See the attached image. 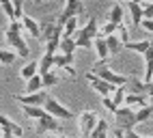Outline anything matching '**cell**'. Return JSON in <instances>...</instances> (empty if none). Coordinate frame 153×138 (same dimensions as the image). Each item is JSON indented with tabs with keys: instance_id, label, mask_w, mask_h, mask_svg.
Wrapping results in <instances>:
<instances>
[{
	"instance_id": "cell-9",
	"label": "cell",
	"mask_w": 153,
	"mask_h": 138,
	"mask_svg": "<svg viewBox=\"0 0 153 138\" xmlns=\"http://www.w3.org/2000/svg\"><path fill=\"white\" fill-rule=\"evenodd\" d=\"M52 39H63V26H58L56 22L48 19L41 26V41L48 43V41H52Z\"/></svg>"
},
{
	"instance_id": "cell-30",
	"label": "cell",
	"mask_w": 153,
	"mask_h": 138,
	"mask_svg": "<svg viewBox=\"0 0 153 138\" xmlns=\"http://www.w3.org/2000/svg\"><path fill=\"white\" fill-rule=\"evenodd\" d=\"M15 61V52L13 50H4L0 47V65H11Z\"/></svg>"
},
{
	"instance_id": "cell-35",
	"label": "cell",
	"mask_w": 153,
	"mask_h": 138,
	"mask_svg": "<svg viewBox=\"0 0 153 138\" xmlns=\"http://www.w3.org/2000/svg\"><path fill=\"white\" fill-rule=\"evenodd\" d=\"M101 104H104V108H106L108 112L117 114V110H119V108L114 106V102H112V97H101Z\"/></svg>"
},
{
	"instance_id": "cell-20",
	"label": "cell",
	"mask_w": 153,
	"mask_h": 138,
	"mask_svg": "<svg viewBox=\"0 0 153 138\" xmlns=\"http://www.w3.org/2000/svg\"><path fill=\"white\" fill-rule=\"evenodd\" d=\"M106 43H108V52H110V56H117L121 50H123V41L119 39V35H110V37H106Z\"/></svg>"
},
{
	"instance_id": "cell-26",
	"label": "cell",
	"mask_w": 153,
	"mask_h": 138,
	"mask_svg": "<svg viewBox=\"0 0 153 138\" xmlns=\"http://www.w3.org/2000/svg\"><path fill=\"white\" fill-rule=\"evenodd\" d=\"M125 97H127V86H119L114 95H112V102H114L117 108H121V106H125Z\"/></svg>"
},
{
	"instance_id": "cell-1",
	"label": "cell",
	"mask_w": 153,
	"mask_h": 138,
	"mask_svg": "<svg viewBox=\"0 0 153 138\" xmlns=\"http://www.w3.org/2000/svg\"><path fill=\"white\" fill-rule=\"evenodd\" d=\"M4 41H7V45L11 47L17 56L26 58L30 54L28 43L24 41V26H22V22H9L7 30H4Z\"/></svg>"
},
{
	"instance_id": "cell-29",
	"label": "cell",
	"mask_w": 153,
	"mask_h": 138,
	"mask_svg": "<svg viewBox=\"0 0 153 138\" xmlns=\"http://www.w3.org/2000/svg\"><path fill=\"white\" fill-rule=\"evenodd\" d=\"M0 7H2L4 15L9 17V22H15V11H13V2L11 0H0Z\"/></svg>"
},
{
	"instance_id": "cell-19",
	"label": "cell",
	"mask_w": 153,
	"mask_h": 138,
	"mask_svg": "<svg viewBox=\"0 0 153 138\" xmlns=\"http://www.w3.org/2000/svg\"><path fill=\"white\" fill-rule=\"evenodd\" d=\"M50 71H54V56L43 52V56L39 58V76H45Z\"/></svg>"
},
{
	"instance_id": "cell-21",
	"label": "cell",
	"mask_w": 153,
	"mask_h": 138,
	"mask_svg": "<svg viewBox=\"0 0 153 138\" xmlns=\"http://www.w3.org/2000/svg\"><path fill=\"white\" fill-rule=\"evenodd\" d=\"M39 91H43V78L37 73L35 78H30L26 82V95H33V93H39Z\"/></svg>"
},
{
	"instance_id": "cell-28",
	"label": "cell",
	"mask_w": 153,
	"mask_h": 138,
	"mask_svg": "<svg viewBox=\"0 0 153 138\" xmlns=\"http://www.w3.org/2000/svg\"><path fill=\"white\" fill-rule=\"evenodd\" d=\"M69 65H74V56H65V54H56L54 56V67L58 69H65Z\"/></svg>"
},
{
	"instance_id": "cell-4",
	"label": "cell",
	"mask_w": 153,
	"mask_h": 138,
	"mask_svg": "<svg viewBox=\"0 0 153 138\" xmlns=\"http://www.w3.org/2000/svg\"><path fill=\"white\" fill-rule=\"evenodd\" d=\"M86 82H88L91 88H93V91H97L101 97H112V95H114V91L119 88V86H112V84L104 82V80H101L97 73H93V71H88V73H86Z\"/></svg>"
},
{
	"instance_id": "cell-40",
	"label": "cell",
	"mask_w": 153,
	"mask_h": 138,
	"mask_svg": "<svg viewBox=\"0 0 153 138\" xmlns=\"http://www.w3.org/2000/svg\"><path fill=\"white\" fill-rule=\"evenodd\" d=\"M2 136H4V134H2V127H0V138H2Z\"/></svg>"
},
{
	"instance_id": "cell-27",
	"label": "cell",
	"mask_w": 153,
	"mask_h": 138,
	"mask_svg": "<svg viewBox=\"0 0 153 138\" xmlns=\"http://www.w3.org/2000/svg\"><path fill=\"white\" fill-rule=\"evenodd\" d=\"M117 30H119V26H117V24H112V22H108V19H106V22L99 26V35H97V37H104V39H106V37H110V35H114Z\"/></svg>"
},
{
	"instance_id": "cell-6",
	"label": "cell",
	"mask_w": 153,
	"mask_h": 138,
	"mask_svg": "<svg viewBox=\"0 0 153 138\" xmlns=\"http://www.w3.org/2000/svg\"><path fill=\"white\" fill-rule=\"evenodd\" d=\"M0 127H2L4 138H22L24 136V127L17 125L15 121H11L7 114H0Z\"/></svg>"
},
{
	"instance_id": "cell-32",
	"label": "cell",
	"mask_w": 153,
	"mask_h": 138,
	"mask_svg": "<svg viewBox=\"0 0 153 138\" xmlns=\"http://www.w3.org/2000/svg\"><path fill=\"white\" fill-rule=\"evenodd\" d=\"M101 134H108V121H106V119H99V123H97V127L93 130L91 138H99Z\"/></svg>"
},
{
	"instance_id": "cell-41",
	"label": "cell",
	"mask_w": 153,
	"mask_h": 138,
	"mask_svg": "<svg viewBox=\"0 0 153 138\" xmlns=\"http://www.w3.org/2000/svg\"><path fill=\"white\" fill-rule=\"evenodd\" d=\"M58 138H67V136H65V134H60V136H58Z\"/></svg>"
},
{
	"instance_id": "cell-11",
	"label": "cell",
	"mask_w": 153,
	"mask_h": 138,
	"mask_svg": "<svg viewBox=\"0 0 153 138\" xmlns=\"http://www.w3.org/2000/svg\"><path fill=\"white\" fill-rule=\"evenodd\" d=\"M97 35H99V22H97V17H88L86 26L78 30V37L91 39V41H95V37H97Z\"/></svg>"
},
{
	"instance_id": "cell-33",
	"label": "cell",
	"mask_w": 153,
	"mask_h": 138,
	"mask_svg": "<svg viewBox=\"0 0 153 138\" xmlns=\"http://www.w3.org/2000/svg\"><path fill=\"white\" fill-rule=\"evenodd\" d=\"M58 47H60V39H52V41H48V43H45V54H50V56H56Z\"/></svg>"
},
{
	"instance_id": "cell-18",
	"label": "cell",
	"mask_w": 153,
	"mask_h": 138,
	"mask_svg": "<svg viewBox=\"0 0 153 138\" xmlns=\"http://www.w3.org/2000/svg\"><path fill=\"white\" fill-rule=\"evenodd\" d=\"M39 73V61H30V63H26L22 69H19V78L22 80H30V78H35Z\"/></svg>"
},
{
	"instance_id": "cell-31",
	"label": "cell",
	"mask_w": 153,
	"mask_h": 138,
	"mask_svg": "<svg viewBox=\"0 0 153 138\" xmlns=\"http://www.w3.org/2000/svg\"><path fill=\"white\" fill-rule=\"evenodd\" d=\"M43 78V88H48V86H54V84H58V73L56 71H50V73H45V76H41Z\"/></svg>"
},
{
	"instance_id": "cell-16",
	"label": "cell",
	"mask_w": 153,
	"mask_h": 138,
	"mask_svg": "<svg viewBox=\"0 0 153 138\" xmlns=\"http://www.w3.org/2000/svg\"><path fill=\"white\" fill-rule=\"evenodd\" d=\"M93 50H95V54H97V61L108 63L110 52H108V43H106V39H104V37H95V41H93Z\"/></svg>"
},
{
	"instance_id": "cell-24",
	"label": "cell",
	"mask_w": 153,
	"mask_h": 138,
	"mask_svg": "<svg viewBox=\"0 0 153 138\" xmlns=\"http://www.w3.org/2000/svg\"><path fill=\"white\" fill-rule=\"evenodd\" d=\"M76 52V39H60V47H58V54H65V56H74Z\"/></svg>"
},
{
	"instance_id": "cell-13",
	"label": "cell",
	"mask_w": 153,
	"mask_h": 138,
	"mask_svg": "<svg viewBox=\"0 0 153 138\" xmlns=\"http://www.w3.org/2000/svg\"><path fill=\"white\" fill-rule=\"evenodd\" d=\"M127 11H129V22L134 26H140L142 19H145V13H142V4L136 2V0H129L127 2Z\"/></svg>"
},
{
	"instance_id": "cell-14",
	"label": "cell",
	"mask_w": 153,
	"mask_h": 138,
	"mask_svg": "<svg viewBox=\"0 0 153 138\" xmlns=\"http://www.w3.org/2000/svg\"><path fill=\"white\" fill-rule=\"evenodd\" d=\"M125 106L131 108V110L136 108V112H138L140 108L149 106V97H147V95H138V93H127V97H125Z\"/></svg>"
},
{
	"instance_id": "cell-10",
	"label": "cell",
	"mask_w": 153,
	"mask_h": 138,
	"mask_svg": "<svg viewBox=\"0 0 153 138\" xmlns=\"http://www.w3.org/2000/svg\"><path fill=\"white\" fill-rule=\"evenodd\" d=\"M134 114H136V112L131 110V108H127V106H121L119 110H117L114 116H117V121H119V125H121V130L127 132V130H134V127H136V125H134Z\"/></svg>"
},
{
	"instance_id": "cell-5",
	"label": "cell",
	"mask_w": 153,
	"mask_h": 138,
	"mask_svg": "<svg viewBox=\"0 0 153 138\" xmlns=\"http://www.w3.org/2000/svg\"><path fill=\"white\" fill-rule=\"evenodd\" d=\"M93 73H97L104 82H108V84H112V86H125V84H127V76H121V73H117V71H112L110 67L95 69Z\"/></svg>"
},
{
	"instance_id": "cell-8",
	"label": "cell",
	"mask_w": 153,
	"mask_h": 138,
	"mask_svg": "<svg viewBox=\"0 0 153 138\" xmlns=\"http://www.w3.org/2000/svg\"><path fill=\"white\" fill-rule=\"evenodd\" d=\"M37 134H45V132H58V134H63V123H60L58 119H54L52 114H45L43 119H39L37 121Z\"/></svg>"
},
{
	"instance_id": "cell-34",
	"label": "cell",
	"mask_w": 153,
	"mask_h": 138,
	"mask_svg": "<svg viewBox=\"0 0 153 138\" xmlns=\"http://www.w3.org/2000/svg\"><path fill=\"white\" fill-rule=\"evenodd\" d=\"M13 11H15V22H22V17L26 15V13H24V2H22V0H15V2H13Z\"/></svg>"
},
{
	"instance_id": "cell-17",
	"label": "cell",
	"mask_w": 153,
	"mask_h": 138,
	"mask_svg": "<svg viewBox=\"0 0 153 138\" xmlns=\"http://www.w3.org/2000/svg\"><path fill=\"white\" fill-rule=\"evenodd\" d=\"M151 80H153V43H151V47L145 52V84H151Z\"/></svg>"
},
{
	"instance_id": "cell-25",
	"label": "cell",
	"mask_w": 153,
	"mask_h": 138,
	"mask_svg": "<svg viewBox=\"0 0 153 138\" xmlns=\"http://www.w3.org/2000/svg\"><path fill=\"white\" fill-rule=\"evenodd\" d=\"M151 116H153V106L149 104V106L140 108V110L134 114V125H138V123H145L147 119H151Z\"/></svg>"
},
{
	"instance_id": "cell-12",
	"label": "cell",
	"mask_w": 153,
	"mask_h": 138,
	"mask_svg": "<svg viewBox=\"0 0 153 138\" xmlns=\"http://www.w3.org/2000/svg\"><path fill=\"white\" fill-rule=\"evenodd\" d=\"M22 26H24V33H28L30 37H35V39L41 41V24H39L35 17L24 15V17H22Z\"/></svg>"
},
{
	"instance_id": "cell-36",
	"label": "cell",
	"mask_w": 153,
	"mask_h": 138,
	"mask_svg": "<svg viewBox=\"0 0 153 138\" xmlns=\"http://www.w3.org/2000/svg\"><path fill=\"white\" fill-rule=\"evenodd\" d=\"M142 4V13H145V19H153V2H140Z\"/></svg>"
},
{
	"instance_id": "cell-23",
	"label": "cell",
	"mask_w": 153,
	"mask_h": 138,
	"mask_svg": "<svg viewBox=\"0 0 153 138\" xmlns=\"http://www.w3.org/2000/svg\"><path fill=\"white\" fill-rule=\"evenodd\" d=\"M151 47V41L149 39H145V41H129V43H125V50H131V52H138V54H142L145 56V52Z\"/></svg>"
},
{
	"instance_id": "cell-22",
	"label": "cell",
	"mask_w": 153,
	"mask_h": 138,
	"mask_svg": "<svg viewBox=\"0 0 153 138\" xmlns=\"http://www.w3.org/2000/svg\"><path fill=\"white\" fill-rule=\"evenodd\" d=\"M22 112L28 116V119H35V121L43 119V116L48 114L45 108H37V106H22Z\"/></svg>"
},
{
	"instance_id": "cell-37",
	"label": "cell",
	"mask_w": 153,
	"mask_h": 138,
	"mask_svg": "<svg viewBox=\"0 0 153 138\" xmlns=\"http://www.w3.org/2000/svg\"><path fill=\"white\" fill-rule=\"evenodd\" d=\"M125 138H153V136H140L136 130H127L125 132Z\"/></svg>"
},
{
	"instance_id": "cell-38",
	"label": "cell",
	"mask_w": 153,
	"mask_h": 138,
	"mask_svg": "<svg viewBox=\"0 0 153 138\" xmlns=\"http://www.w3.org/2000/svg\"><path fill=\"white\" fill-rule=\"evenodd\" d=\"M142 28H145L147 33H153V19H142V24H140Z\"/></svg>"
},
{
	"instance_id": "cell-2",
	"label": "cell",
	"mask_w": 153,
	"mask_h": 138,
	"mask_svg": "<svg viewBox=\"0 0 153 138\" xmlns=\"http://www.w3.org/2000/svg\"><path fill=\"white\" fill-rule=\"evenodd\" d=\"M99 123V114L95 110H82L78 116V127H80V134H82V138H91V134H93V130L97 127Z\"/></svg>"
},
{
	"instance_id": "cell-39",
	"label": "cell",
	"mask_w": 153,
	"mask_h": 138,
	"mask_svg": "<svg viewBox=\"0 0 153 138\" xmlns=\"http://www.w3.org/2000/svg\"><path fill=\"white\" fill-rule=\"evenodd\" d=\"M110 138H125V130H121V127H117V130H112Z\"/></svg>"
},
{
	"instance_id": "cell-3",
	"label": "cell",
	"mask_w": 153,
	"mask_h": 138,
	"mask_svg": "<svg viewBox=\"0 0 153 138\" xmlns=\"http://www.w3.org/2000/svg\"><path fill=\"white\" fill-rule=\"evenodd\" d=\"M43 108H45V112H48V114H52L54 119H58V121L74 119V112H71L67 106H63L58 99H54V97H48V102H45Z\"/></svg>"
},
{
	"instance_id": "cell-42",
	"label": "cell",
	"mask_w": 153,
	"mask_h": 138,
	"mask_svg": "<svg viewBox=\"0 0 153 138\" xmlns=\"http://www.w3.org/2000/svg\"><path fill=\"white\" fill-rule=\"evenodd\" d=\"M151 82H153V80H151Z\"/></svg>"
},
{
	"instance_id": "cell-7",
	"label": "cell",
	"mask_w": 153,
	"mask_h": 138,
	"mask_svg": "<svg viewBox=\"0 0 153 138\" xmlns=\"http://www.w3.org/2000/svg\"><path fill=\"white\" fill-rule=\"evenodd\" d=\"M48 93L45 91H39V93H33V95H13V99L19 102V106H37V108H43L45 102H48Z\"/></svg>"
},
{
	"instance_id": "cell-15",
	"label": "cell",
	"mask_w": 153,
	"mask_h": 138,
	"mask_svg": "<svg viewBox=\"0 0 153 138\" xmlns=\"http://www.w3.org/2000/svg\"><path fill=\"white\" fill-rule=\"evenodd\" d=\"M108 22H112V24H117V26H121L125 22V7L121 4V2H114L110 7V11H108Z\"/></svg>"
}]
</instances>
